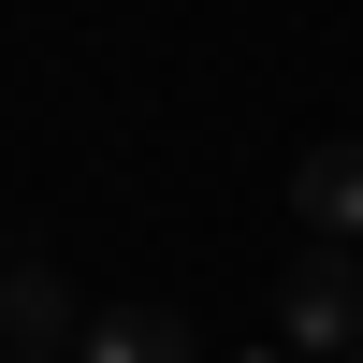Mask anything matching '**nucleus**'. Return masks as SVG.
<instances>
[{"label": "nucleus", "mask_w": 363, "mask_h": 363, "mask_svg": "<svg viewBox=\"0 0 363 363\" xmlns=\"http://www.w3.org/2000/svg\"><path fill=\"white\" fill-rule=\"evenodd\" d=\"M0 363H73V349H0Z\"/></svg>", "instance_id": "39448f33"}, {"label": "nucleus", "mask_w": 363, "mask_h": 363, "mask_svg": "<svg viewBox=\"0 0 363 363\" xmlns=\"http://www.w3.org/2000/svg\"><path fill=\"white\" fill-rule=\"evenodd\" d=\"M247 363H291V349H247Z\"/></svg>", "instance_id": "423d86ee"}, {"label": "nucleus", "mask_w": 363, "mask_h": 363, "mask_svg": "<svg viewBox=\"0 0 363 363\" xmlns=\"http://www.w3.org/2000/svg\"><path fill=\"white\" fill-rule=\"evenodd\" d=\"M73 335H87L73 277L58 262H0V349H73Z\"/></svg>", "instance_id": "f03ea898"}, {"label": "nucleus", "mask_w": 363, "mask_h": 363, "mask_svg": "<svg viewBox=\"0 0 363 363\" xmlns=\"http://www.w3.org/2000/svg\"><path fill=\"white\" fill-rule=\"evenodd\" d=\"M349 335H363V262L306 233V247H291V291H277V349L291 363H335Z\"/></svg>", "instance_id": "f257e3e1"}, {"label": "nucleus", "mask_w": 363, "mask_h": 363, "mask_svg": "<svg viewBox=\"0 0 363 363\" xmlns=\"http://www.w3.org/2000/svg\"><path fill=\"white\" fill-rule=\"evenodd\" d=\"M335 363H363V335H349V349H335Z\"/></svg>", "instance_id": "0eeeda50"}, {"label": "nucleus", "mask_w": 363, "mask_h": 363, "mask_svg": "<svg viewBox=\"0 0 363 363\" xmlns=\"http://www.w3.org/2000/svg\"><path fill=\"white\" fill-rule=\"evenodd\" d=\"M73 363H189V320L174 306H87Z\"/></svg>", "instance_id": "20e7f679"}, {"label": "nucleus", "mask_w": 363, "mask_h": 363, "mask_svg": "<svg viewBox=\"0 0 363 363\" xmlns=\"http://www.w3.org/2000/svg\"><path fill=\"white\" fill-rule=\"evenodd\" d=\"M291 218H306L320 247H363V145H306V160H291Z\"/></svg>", "instance_id": "7ed1b4c3"}]
</instances>
